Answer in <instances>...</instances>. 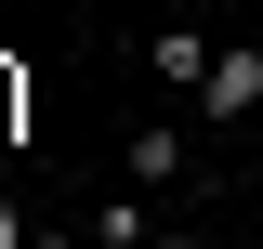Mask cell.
Segmentation results:
<instances>
[{
    "mask_svg": "<svg viewBox=\"0 0 263 249\" xmlns=\"http://www.w3.org/2000/svg\"><path fill=\"white\" fill-rule=\"evenodd\" d=\"M197 105H211V118H263V39H237V53H211V79H197Z\"/></svg>",
    "mask_w": 263,
    "mask_h": 249,
    "instance_id": "6da1fadb",
    "label": "cell"
},
{
    "mask_svg": "<svg viewBox=\"0 0 263 249\" xmlns=\"http://www.w3.org/2000/svg\"><path fill=\"white\" fill-rule=\"evenodd\" d=\"M145 66H158V79H184V92H197V79H211V39H197V27H158V39H145Z\"/></svg>",
    "mask_w": 263,
    "mask_h": 249,
    "instance_id": "7a4b0ae2",
    "label": "cell"
},
{
    "mask_svg": "<svg viewBox=\"0 0 263 249\" xmlns=\"http://www.w3.org/2000/svg\"><path fill=\"white\" fill-rule=\"evenodd\" d=\"M132 184H184V131H171V118L132 131Z\"/></svg>",
    "mask_w": 263,
    "mask_h": 249,
    "instance_id": "3957f363",
    "label": "cell"
},
{
    "mask_svg": "<svg viewBox=\"0 0 263 249\" xmlns=\"http://www.w3.org/2000/svg\"><path fill=\"white\" fill-rule=\"evenodd\" d=\"M145 236H158V223L132 210V197H105V210H92V249H145Z\"/></svg>",
    "mask_w": 263,
    "mask_h": 249,
    "instance_id": "277c9868",
    "label": "cell"
},
{
    "mask_svg": "<svg viewBox=\"0 0 263 249\" xmlns=\"http://www.w3.org/2000/svg\"><path fill=\"white\" fill-rule=\"evenodd\" d=\"M13 131H27V66L0 53V144H13Z\"/></svg>",
    "mask_w": 263,
    "mask_h": 249,
    "instance_id": "5b68a950",
    "label": "cell"
},
{
    "mask_svg": "<svg viewBox=\"0 0 263 249\" xmlns=\"http://www.w3.org/2000/svg\"><path fill=\"white\" fill-rule=\"evenodd\" d=\"M0 249H27V210H13V197H0Z\"/></svg>",
    "mask_w": 263,
    "mask_h": 249,
    "instance_id": "8992f818",
    "label": "cell"
},
{
    "mask_svg": "<svg viewBox=\"0 0 263 249\" xmlns=\"http://www.w3.org/2000/svg\"><path fill=\"white\" fill-rule=\"evenodd\" d=\"M27 249H79V236H40V223H27Z\"/></svg>",
    "mask_w": 263,
    "mask_h": 249,
    "instance_id": "52a82bcc",
    "label": "cell"
},
{
    "mask_svg": "<svg viewBox=\"0 0 263 249\" xmlns=\"http://www.w3.org/2000/svg\"><path fill=\"white\" fill-rule=\"evenodd\" d=\"M145 249H197V236H145Z\"/></svg>",
    "mask_w": 263,
    "mask_h": 249,
    "instance_id": "ba28073f",
    "label": "cell"
}]
</instances>
